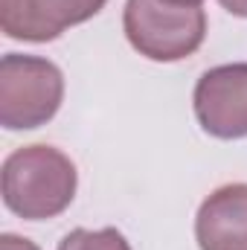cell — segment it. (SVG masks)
I'll return each mask as SVG.
<instances>
[{
  "label": "cell",
  "mask_w": 247,
  "mask_h": 250,
  "mask_svg": "<svg viewBox=\"0 0 247 250\" xmlns=\"http://www.w3.org/2000/svg\"><path fill=\"white\" fill-rule=\"evenodd\" d=\"M166 3H184V6H198L201 0H166Z\"/></svg>",
  "instance_id": "obj_10"
},
{
  "label": "cell",
  "mask_w": 247,
  "mask_h": 250,
  "mask_svg": "<svg viewBox=\"0 0 247 250\" xmlns=\"http://www.w3.org/2000/svg\"><path fill=\"white\" fill-rule=\"evenodd\" d=\"M195 239L201 250H247V184H227L201 204Z\"/></svg>",
  "instance_id": "obj_6"
},
{
  "label": "cell",
  "mask_w": 247,
  "mask_h": 250,
  "mask_svg": "<svg viewBox=\"0 0 247 250\" xmlns=\"http://www.w3.org/2000/svg\"><path fill=\"white\" fill-rule=\"evenodd\" d=\"M195 117L218 140L247 137V64H221L198 79Z\"/></svg>",
  "instance_id": "obj_4"
},
{
  "label": "cell",
  "mask_w": 247,
  "mask_h": 250,
  "mask_svg": "<svg viewBox=\"0 0 247 250\" xmlns=\"http://www.w3.org/2000/svg\"><path fill=\"white\" fill-rule=\"evenodd\" d=\"M0 250H38V245H32L29 239H21V236L6 233V236L0 239Z\"/></svg>",
  "instance_id": "obj_8"
},
{
  "label": "cell",
  "mask_w": 247,
  "mask_h": 250,
  "mask_svg": "<svg viewBox=\"0 0 247 250\" xmlns=\"http://www.w3.org/2000/svg\"><path fill=\"white\" fill-rule=\"evenodd\" d=\"M230 15H239V18H247V0H218Z\"/></svg>",
  "instance_id": "obj_9"
},
{
  "label": "cell",
  "mask_w": 247,
  "mask_h": 250,
  "mask_svg": "<svg viewBox=\"0 0 247 250\" xmlns=\"http://www.w3.org/2000/svg\"><path fill=\"white\" fill-rule=\"evenodd\" d=\"M0 187L15 215L26 221L56 218L76 195V166L53 146H23L6 157Z\"/></svg>",
  "instance_id": "obj_1"
},
{
  "label": "cell",
  "mask_w": 247,
  "mask_h": 250,
  "mask_svg": "<svg viewBox=\"0 0 247 250\" xmlns=\"http://www.w3.org/2000/svg\"><path fill=\"white\" fill-rule=\"evenodd\" d=\"M59 250H131L125 236L114 227L105 230H73L62 239Z\"/></svg>",
  "instance_id": "obj_7"
},
{
  "label": "cell",
  "mask_w": 247,
  "mask_h": 250,
  "mask_svg": "<svg viewBox=\"0 0 247 250\" xmlns=\"http://www.w3.org/2000/svg\"><path fill=\"white\" fill-rule=\"evenodd\" d=\"M64 76L47 59L9 53L0 62V123L26 131L50 123L62 105Z\"/></svg>",
  "instance_id": "obj_3"
},
{
  "label": "cell",
  "mask_w": 247,
  "mask_h": 250,
  "mask_svg": "<svg viewBox=\"0 0 247 250\" xmlns=\"http://www.w3.org/2000/svg\"><path fill=\"white\" fill-rule=\"evenodd\" d=\"M131 47L151 62H181L192 56L206 35V15L201 6L166 0H128L123 15Z\"/></svg>",
  "instance_id": "obj_2"
},
{
  "label": "cell",
  "mask_w": 247,
  "mask_h": 250,
  "mask_svg": "<svg viewBox=\"0 0 247 250\" xmlns=\"http://www.w3.org/2000/svg\"><path fill=\"white\" fill-rule=\"evenodd\" d=\"M108 0H0V26L15 41H53L90 21Z\"/></svg>",
  "instance_id": "obj_5"
}]
</instances>
